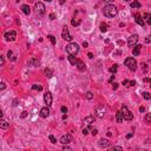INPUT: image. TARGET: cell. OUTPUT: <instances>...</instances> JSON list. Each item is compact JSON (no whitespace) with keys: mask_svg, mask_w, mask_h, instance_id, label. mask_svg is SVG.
<instances>
[{"mask_svg":"<svg viewBox=\"0 0 151 151\" xmlns=\"http://www.w3.org/2000/svg\"><path fill=\"white\" fill-rule=\"evenodd\" d=\"M111 150L112 151H113V150H120V151H123V148H122V146H112Z\"/></svg>","mask_w":151,"mask_h":151,"instance_id":"e575fe53","label":"cell"},{"mask_svg":"<svg viewBox=\"0 0 151 151\" xmlns=\"http://www.w3.org/2000/svg\"><path fill=\"white\" fill-rule=\"evenodd\" d=\"M132 136H133V133H129V135H126V138L129 139V138H131Z\"/></svg>","mask_w":151,"mask_h":151,"instance_id":"681fc988","label":"cell"},{"mask_svg":"<svg viewBox=\"0 0 151 151\" xmlns=\"http://www.w3.org/2000/svg\"><path fill=\"white\" fill-rule=\"evenodd\" d=\"M7 56H8V57H11V56H12V51H8V53H7Z\"/></svg>","mask_w":151,"mask_h":151,"instance_id":"f5cc1de1","label":"cell"},{"mask_svg":"<svg viewBox=\"0 0 151 151\" xmlns=\"http://www.w3.org/2000/svg\"><path fill=\"white\" fill-rule=\"evenodd\" d=\"M45 1H47V2H51V1H52V0H45Z\"/></svg>","mask_w":151,"mask_h":151,"instance_id":"6f0895ef","label":"cell"},{"mask_svg":"<svg viewBox=\"0 0 151 151\" xmlns=\"http://www.w3.org/2000/svg\"><path fill=\"white\" fill-rule=\"evenodd\" d=\"M135 18H136V23H137L139 26H144L145 21H144V19H142V17H140L139 14H136V15H135Z\"/></svg>","mask_w":151,"mask_h":151,"instance_id":"9a60e30c","label":"cell"},{"mask_svg":"<svg viewBox=\"0 0 151 151\" xmlns=\"http://www.w3.org/2000/svg\"><path fill=\"white\" fill-rule=\"evenodd\" d=\"M34 10H35V13L38 14V15H44L46 13V8H45V5L43 4V2H35V5H34Z\"/></svg>","mask_w":151,"mask_h":151,"instance_id":"277c9868","label":"cell"},{"mask_svg":"<svg viewBox=\"0 0 151 151\" xmlns=\"http://www.w3.org/2000/svg\"><path fill=\"white\" fill-rule=\"evenodd\" d=\"M139 111H140V112H144V111H145V107L140 106V107H139Z\"/></svg>","mask_w":151,"mask_h":151,"instance_id":"c3c4849f","label":"cell"},{"mask_svg":"<svg viewBox=\"0 0 151 151\" xmlns=\"http://www.w3.org/2000/svg\"><path fill=\"white\" fill-rule=\"evenodd\" d=\"M17 38V33L15 31H8V32L5 33V39L7 41H14Z\"/></svg>","mask_w":151,"mask_h":151,"instance_id":"8992f818","label":"cell"},{"mask_svg":"<svg viewBox=\"0 0 151 151\" xmlns=\"http://www.w3.org/2000/svg\"><path fill=\"white\" fill-rule=\"evenodd\" d=\"M71 142H72V136H71L70 133L64 135L63 137L60 138V143H61V144H69V143H71Z\"/></svg>","mask_w":151,"mask_h":151,"instance_id":"8fae6325","label":"cell"},{"mask_svg":"<svg viewBox=\"0 0 151 151\" xmlns=\"http://www.w3.org/2000/svg\"><path fill=\"white\" fill-rule=\"evenodd\" d=\"M28 64H30V65H32V66H39L40 61H39V60H35V59H30Z\"/></svg>","mask_w":151,"mask_h":151,"instance_id":"cb8c5ba5","label":"cell"},{"mask_svg":"<svg viewBox=\"0 0 151 151\" xmlns=\"http://www.w3.org/2000/svg\"><path fill=\"white\" fill-rule=\"evenodd\" d=\"M85 97L87 99H89V100H91V99H93V93H92V92H86V94H85Z\"/></svg>","mask_w":151,"mask_h":151,"instance_id":"83f0119b","label":"cell"},{"mask_svg":"<svg viewBox=\"0 0 151 151\" xmlns=\"http://www.w3.org/2000/svg\"><path fill=\"white\" fill-rule=\"evenodd\" d=\"M117 69H118V65H117V64H115V65H113V66L111 67V69H110V72L115 74V73L117 72Z\"/></svg>","mask_w":151,"mask_h":151,"instance_id":"4316f807","label":"cell"},{"mask_svg":"<svg viewBox=\"0 0 151 151\" xmlns=\"http://www.w3.org/2000/svg\"><path fill=\"white\" fill-rule=\"evenodd\" d=\"M104 1H107V2H110V1H113V0H104Z\"/></svg>","mask_w":151,"mask_h":151,"instance_id":"9f6ffc18","label":"cell"},{"mask_svg":"<svg viewBox=\"0 0 151 151\" xmlns=\"http://www.w3.org/2000/svg\"><path fill=\"white\" fill-rule=\"evenodd\" d=\"M89 45V44H87V43H86V41H84V43H83V46H84V47H86V46Z\"/></svg>","mask_w":151,"mask_h":151,"instance_id":"db71d44e","label":"cell"},{"mask_svg":"<svg viewBox=\"0 0 151 151\" xmlns=\"http://www.w3.org/2000/svg\"><path fill=\"white\" fill-rule=\"evenodd\" d=\"M66 51L69 54H77L79 52V46L78 44H76V43H70L69 45L66 46Z\"/></svg>","mask_w":151,"mask_h":151,"instance_id":"3957f363","label":"cell"},{"mask_svg":"<svg viewBox=\"0 0 151 151\" xmlns=\"http://www.w3.org/2000/svg\"><path fill=\"white\" fill-rule=\"evenodd\" d=\"M117 89H118V84L115 83V84H113V90H117Z\"/></svg>","mask_w":151,"mask_h":151,"instance_id":"bcb514c9","label":"cell"},{"mask_svg":"<svg viewBox=\"0 0 151 151\" xmlns=\"http://www.w3.org/2000/svg\"><path fill=\"white\" fill-rule=\"evenodd\" d=\"M105 112H106V109L103 105L96 107V115L98 116L99 118H103V117L105 116Z\"/></svg>","mask_w":151,"mask_h":151,"instance_id":"30bf717a","label":"cell"},{"mask_svg":"<svg viewBox=\"0 0 151 151\" xmlns=\"http://www.w3.org/2000/svg\"><path fill=\"white\" fill-rule=\"evenodd\" d=\"M65 1H66V0H59V2H60V4H64Z\"/></svg>","mask_w":151,"mask_h":151,"instance_id":"11a10c76","label":"cell"},{"mask_svg":"<svg viewBox=\"0 0 151 151\" xmlns=\"http://www.w3.org/2000/svg\"><path fill=\"white\" fill-rule=\"evenodd\" d=\"M83 133L86 136V135L89 133V129H87V128H84V129H83Z\"/></svg>","mask_w":151,"mask_h":151,"instance_id":"60d3db41","label":"cell"},{"mask_svg":"<svg viewBox=\"0 0 151 151\" xmlns=\"http://www.w3.org/2000/svg\"><path fill=\"white\" fill-rule=\"evenodd\" d=\"M0 128H1L2 130H6V129L10 128V123H7L5 119H1V120H0Z\"/></svg>","mask_w":151,"mask_h":151,"instance_id":"e0dca14e","label":"cell"},{"mask_svg":"<svg viewBox=\"0 0 151 151\" xmlns=\"http://www.w3.org/2000/svg\"><path fill=\"white\" fill-rule=\"evenodd\" d=\"M5 87H6V84H5V83H1V87H0V89H1V90H4Z\"/></svg>","mask_w":151,"mask_h":151,"instance_id":"f6af8a7d","label":"cell"},{"mask_svg":"<svg viewBox=\"0 0 151 151\" xmlns=\"http://www.w3.org/2000/svg\"><path fill=\"white\" fill-rule=\"evenodd\" d=\"M47 38H48V39H50V41L52 43V45H56V38H54L53 35H48Z\"/></svg>","mask_w":151,"mask_h":151,"instance_id":"f546056e","label":"cell"},{"mask_svg":"<svg viewBox=\"0 0 151 151\" xmlns=\"http://www.w3.org/2000/svg\"><path fill=\"white\" fill-rule=\"evenodd\" d=\"M87 57H89V58H91V59H92V58H93V54H92V53L90 52L89 54H87Z\"/></svg>","mask_w":151,"mask_h":151,"instance_id":"f907efd6","label":"cell"},{"mask_svg":"<svg viewBox=\"0 0 151 151\" xmlns=\"http://www.w3.org/2000/svg\"><path fill=\"white\" fill-rule=\"evenodd\" d=\"M80 24V21H76V20H72V25L73 26H77V25H79Z\"/></svg>","mask_w":151,"mask_h":151,"instance_id":"b9f144b4","label":"cell"},{"mask_svg":"<svg viewBox=\"0 0 151 151\" xmlns=\"http://www.w3.org/2000/svg\"><path fill=\"white\" fill-rule=\"evenodd\" d=\"M140 50H142V45H136L132 47V54L133 56H139L140 54Z\"/></svg>","mask_w":151,"mask_h":151,"instance_id":"5bb4252c","label":"cell"},{"mask_svg":"<svg viewBox=\"0 0 151 151\" xmlns=\"http://www.w3.org/2000/svg\"><path fill=\"white\" fill-rule=\"evenodd\" d=\"M138 34H132L131 37L129 38V40H128V45H129V47H133V46L137 44L138 41Z\"/></svg>","mask_w":151,"mask_h":151,"instance_id":"ba28073f","label":"cell"},{"mask_svg":"<svg viewBox=\"0 0 151 151\" xmlns=\"http://www.w3.org/2000/svg\"><path fill=\"white\" fill-rule=\"evenodd\" d=\"M50 140H51V143H53V144H56V143H57V139H56V138H54V136H52V135H50Z\"/></svg>","mask_w":151,"mask_h":151,"instance_id":"1f68e13d","label":"cell"},{"mask_svg":"<svg viewBox=\"0 0 151 151\" xmlns=\"http://www.w3.org/2000/svg\"><path fill=\"white\" fill-rule=\"evenodd\" d=\"M63 150H64V151H72V149H71L70 146H67V144H64V148H63Z\"/></svg>","mask_w":151,"mask_h":151,"instance_id":"836d02e7","label":"cell"},{"mask_svg":"<svg viewBox=\"0 0 151 151\" xmlns=\"http://www.w3.org/2000/svg\"><path fill=\"white\" fill-rule=\"evenodd\" d=\"M61 37H63V39L69 40V41H71V40H72V35L70 34V31H69V27H67V26H64V28H63V34H61Z\"/></svg>","mask_w":151,"mask_h":151,"instance_id":"52a82bcc","label":"cell"},{"mask_svg":"<svg viewBox=\"0 0 151 151\" xmlns=\"http://www.w3.org/2000/svg\"><path fill=\"white\" fill-rule=\"evenodd\" d=\"M136 85V81L135 80H130V86H135Z\"/></svg>","mask_w":151,"mask_h":151,"instance_id":"7bdbcfd3","label":"cell"},{"mask_svg":"<svg viewBox=\"0 0 151 151\" xmlns=\"http://www.w3.org/2000/svg\"><path fill=\"white\" fill-rule=\"evenodd\" d=\"M92 123H94V117H93V116H89V117H86V118L84 119V124L91 125Z\"/></svg>","mask_w":151,"mask_h":151,"instance_id":"2e32d148","label":"cell"},{"mask_svg":"<svg viewBox=\"0 0 151 151\" xmlns=\"http://www.w3.org/2000/svg\"><path fill=\"white\" fill-rule=\"evenodd\" d=\"M130 6H131V8H140V2L137 0H132L130 2Z\"/></svg>","mask_w":151,"mask_h":151,"instance_id":"44dd1931","label":"cell"},{"mask_svg":"<svg viewBox=\"0 0 151 151\" xmlns=\"http://www.w3.org/2000/svg\"><path fill=\"white\" fill-rule=\"evenodd\" d=\"M21 10H23V12L26 14V15H28V14L31 13V8H30L28 5H23V6H21Z\"/></svg>","mask_w":151,"mask_h":151,"instance_id":"7402d4cb","label":"cell"},{"mask_svg":"<svg viewBox=\"0 0 151 151\" xmlns=\"http://www.w3.org/2000/svg\"><path fill=\"white\" fill-rule=\"evenodd\" d=\"M69 60H70L71 65H77V63H78V59L73 54H69Z\"/></svg>","mask_w":151,"mask_h":151,"instance_id":"ffe728a7","label":"cell"},{"mask_svg":"<svg viewBox=\"0 0 151 151\" xmlns=\"http://www.w3.org/2000/svg\"><path fill=\"white\" fill-rule=\"evenodd\" d=\"M61 112H63V113H66V112H67V107H66V106H61Z\"/></svg>","mask_w":151,"mask_h":151,"instance_id":"ab89813d","label":"cell"},{"mask_svg":"<svg viewBox=\"0 0 151 151\" xmlns=\"http://www.w3.org/2000/svg\"><path fill=\"white\" fill-rule=\"evenodd\" d=\"M32 89H33V90H38V91H41V90H43V86H41V85H33Z\"/></svg>","mask_w":151,"mask_h":151,"instance_id":"4dcf8cb0","label":"cell"},{"mask_svg":"<svg viewBox=\"0 0 151 151\" xmlns=\"http://www.w3.org/2000/svg\"><path fill=\"white\" fill-rule=\"evenodd\" d=\"M125 66H128V69L130 70V71H136V69H137V61L135 58H132V57H129V58H126L124 61Z\"/></svg>","mask_w":151,"mask_h":151,"instance_id":"7a4b0ae2","label":"cell"},{"mask_svg":"<svg viewBox=\"0 0 151 151\" xmlns=\"http://www.w3.org/2000/svg\"><path fill=\"white\" fill-rule=\"evenodd\" d=\"M92 135H93V136H96V135H97V133H98V131H97V130H96V129H94V130H92Z\"/></svg>","mask_w":151,"mask_h":151,"instance_id":"ee69618b","label":"cell"},{"mask_svg":"<svg viewBox=\"0 0 151 151\" xmlns=\"http://www.w3.org/2000/svg\"><path fill=\"white\" fill-rule=\"evenodd\" d=\"M142 96H143V98L146 99V100L151 99V96H150V93H149V92H143V93H142Z\"/></svg>","mask_w":151,"mask_h":151,"instance_id":"484cf974","label":"cell"},{"mask_svg":"<svg viewBox=\"0 0 151 151\" xmlns=\"http://www.w3.org/2000/svg\"><path fill=\"white\" fill-rule=\"evenodd\" d=\"M98 144L100 148H104V149H106V148H109L110 146V142L107 140V139H105V138H102V139H99Z\"/></svg>","mask_w":151,"mask_h":151,"instance_id":"4fadbf2b","label":"cell"},{"mask_svg":"<svg viewBox=\"0 0 151 151\" xmlns=\"http://www.w3.org/2000/svg\"><path fill=\"white\" fill-rule=\"evenodd\" d=\"M120 111H122V113H123V117H124L125 120H132L133 116H132L131 111H130L125 105L122 106V110H120Z\"/></svg>","mask_w":151,"mask_h":151,"instance_id":"5b68a950","label":"cell"},{"mask_svg":"<svg viewBox=\"0 0 151 151\" xmlns=\"http://www.w3.org/2000/svg\"><path fill=\"white\" fill-rule=\"evenodd\" d=\"M145 43H150V37H146V39H145Z\"/></svg>","mask_w":151,"mask_h":151,"instance_id":"816d5d0a","label":"cell"},{"mask_svg":"<svg viewBox=\"0 0 151 151\" xmlns=\"http://www.w3.org/2000/svg\"><path fill=\"white\" fill-rule=\"evenodd\" d=\"M45 74H46V77H52V70H50V69H46L45 70Z\"/></svg>","mask_w":151,"mask_h":151,"instance_id":"f1b7e54d","label":"cell"},{"mask_svg":"<svg viewBox=\"0 0 151 151\" xmlns=\"http://www.w3.org/2000/svg\"><path fill=\"white\" fill-rule=\"evenodd\" d=\"M143 19H144V21H146L149 25H151V14L150 13H145Z\"/></svg>","mask_w":151,"mask_h":151,"instance_id":"603a6c76","label":"cell"},{"mask_svg":"<svg viewBox=\"0 0 151 151\" xmlns=\"http://www.w3.org/2000/svg\"><path fill=\"white\" fill-rule=\"evenodd\" d=\"M20 117H21V118H26V117H27V111H23V112H21Z\"/></svg>","mask_w":151,"mask_h":151,"instance_id":"8d00e7d4","label":"cell"},{"mask_svg":"<svg viewBox=\"0 0 151 151\" xmlns=\"http://www.w3.org/2000/svg\"><path fill=\"white\" fill-rule=\"evenodd\" d=\"M4 64H5V59H4V56H0V65L4 66Z\"/></svg>","mask_w":151,"mask_h":151,"instance_id":"d590c367","label":"cell"},{"mask_svg":"<svg viewBox=\"0 0 151 151\" xmlns=\"http://www.w3.org/2000/svg\"><path fill=\"white\" fill-rule=\"evenodd\" d=\"M76 66L78 67L79 71H85V69H86L84 61H81V60H79V59H78V63H77V65H76Z\"/></svg>","mask_w":151,"mask_h":151,"instance_id":"ac0fdd59","label":"cell"},{"mask_svg":"<svg viewBox=\"0 0 151 151\" xmlns=\"http://www.w3.org/2000/svg\"><path fill=\"white\" fill-rule=\"evenodd\" d=\"M54 18H56V15H54V14H53V13H51V14H50V19H54Z\"/></svg>","mask_w":151,"mask_h":151,"instance_id":"7dc6e473","label":"cell"},{"mask_svg":"<svg viewBox=\"0 0 151 151\" xmlns=\"http://www.w3.org/2000/svg\"><path fill=\"white\" fill-rule=\"evenodd\" d=\"M145 120H146L148 123H151V113H148V115L145 116Z\"/></svg>","mask_w":151,"mask_h":151,"instance_id":"d6a6232c","label":"cell"},{"mask_svg":"<svg viewBox=\"0 0 151 151\" xmlns=\"http://www.w3.org/2000/svg\"><path fill=\"white\" fill-rule=\"evenodd\" d=\"M143 81H144V83H149V84H150V86H151V79L150 78H144V79H143Z\"/></svg>","mask_w":151,"mask_h":151,"instance_id":"74e56055","label":"cell"},{"mask_svg":"<svg viewBox=\"0 0 151 151\" xmlns=\"http://www.w3.org/2000/svg\"><path fill=\"white\" fill-rule=\"evenodd\" d=\"M123 85L130 86V80H124V81H123Z\"/></svg>","mask_w":151,"mask_h":151,"instance_id":"f35d334b","label":"cell"},{"mask_svg":"<svg viewBox=\"0 0 151 151\" xmlns=\"http://www.w3.org/2000/svg\"><path fill=\"white\" fill-rule=\"evenodd\" d=\"M100 31L102 32H106L107 31V25H106L105 23H102L100 24Z\"/></svg>","mask_w":151,"mask_h":151,"instance_id":"d4e9b609","label":"cell"},{"mask_svg":"<svg viewBox=\"0 0 151 151\" xmlns=\"http://www.w3.org/2000/svg\"><path fill=\"white\" fill-rule=\"evenodd\" d=\"M125 1H131V0H125Z\"/></svg>","mask_w":151,"mask_h":151,"instance_id":"680465c9","label":"cell"},{"mask_svg":"<svg viewBox=\"0 0 151 151\" xmlns=\"http://www.w3.org/2000/svg\"><path fill=\"white\" fill-rule=\"evenodd\" d=\"M103 13L105 17L107 18H113V17H116L117 14H118V10H117V7L115 6V5H106L104 7V10H103Z\"/></svg>","mask_w":151,"mask_h":151,"instance_id":"6da1fadb","label":"cell"},{"mask_svg":"<svg viewBox=\"0 0 151 151\" xmlns=\"http://www.w3.org/2000/svg\"><path fill=\"white\" fill-rule=\"evenodd\" d=\"M44 102H45L46 106L52 105V93L51 92H46L45 94H44Z\"/></svg>","mask_w":151,"mask_h":151,"instance_id":"9c48e42d","label":"cell"},{"mask_svg":"<svg viewBox=\"0 0 151 151\" xmlns=\"http://www.w3.org/2000/svg\"><path fill=\"white\" fill-rule=\"evenodd\" d=\"M123 119H124V117H123V113H122V111H117V112H116V120H117V123H122V122H123Z\"/></svg>","mask_w":151,"mask_h":151,"instance_id":"d6986e66","label":"cell"},{"mask_svg":"<svg viewBox=\"0 0 151 151\" xmlns=\"http://www.w3.org/2000/svg\"><path fill=\"white\" fill-rule=\"evenodd\" d=\"M48 116H50V109H48V106L43 107V109L40 110V117H41V118H47Z\"/></svg>","mask_w":151,"mask_h":151,"instance_id":"7c38bea8","label":"cell"}]
</instances>
